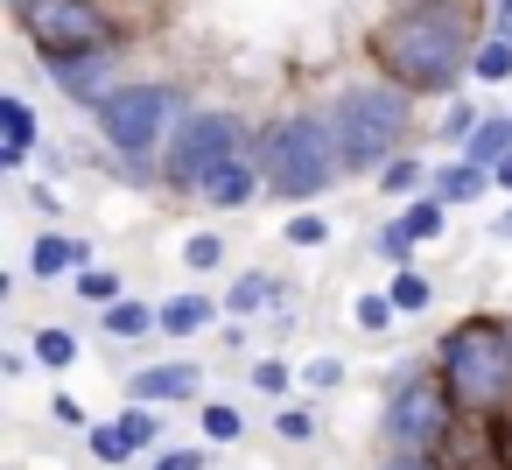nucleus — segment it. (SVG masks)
Masks as SVG:
<instances>
[{
  "label": "nucleus",
  "instance_id": "obj_1",
  "mask_svg": "<svg viewBox=\"0 0 512 470\" xmlns=\"http://www.w3.org/2000/svg\"><path fill=\"white\" fill-rule=\"evenodd\" d=\"M477 8H449V0H407L386 22H372L365 50L379 64V78L407 85L414 99H456V85L470 78V50H477Z\"/></svg>",
  "mask_w": 512,
  "mask_h": 470
},
{
  "label": "nucleus",
  "instance_id": "obj_2",
  "mask_svg": "<svg viewBox=\"0 0 512 470\" xmlns=\"http://www.w3.org/2000/svg\"><path fill=\"white\" fill-rule=\"evenodd\" d=\"M330 134H337V155L351 176H379L386 155L407 148L414 134V92L393 85V78H358V85H337L330 106H323Z\"/></svg>",
  "mask_w": 512,
  "mask_h": 470
},
{
  "label": "nucleus",
  "instance_id": "obj_3",
  "mask_svg": "<svg viewBox=\"0 0 512 470\" xmlns=\"http://www.w3.org/2000/svg\"><path fill=\"white\" fill-rule=\"evenodd\" d=\"M253 155H260L267 190H274L281 204H316V197H330V190L351 176L323 113H281V120H267V127L253 134Z\"/></svg>",
  "mask_w": 512,
  "mask_h": 470
},
{
  "label": "nucleus",
  "instance_id": "obj_4",
  "mask_svg": "<svg viewBox=\"0 0 512 470\" xmlns=\"http://www.w3.org/2000/svg\"><path fill=\"white\" fill-rule=\"evenodd\" d=\"M435 365L463 414H512V316H463L435 337Z\"/></svg>",
  "mask_w": 512,
  "mask_h": 470
},
{
  "label": "nucleus",
  "instance_id": "obj_5",
  "mask_svg": "<svg viewBox=\"0 0 512 470\" xmlns=\"http://www.w3.org/2000/svg\"><path fill=\"white\" fill-rule=\"evenodd\" d=\"M183 113L190 106H183V92L169 78H127L92 120H99L106 155H120V162H162V148H169V134H176Z\"/></svg>",
  "mask_w": 512,
  "mask_h": 470
},
{
  "label": "nucleus",
  "instance_id": "obj_6",
  "mask_svg": "<svg viewBox=\"0 0 512 470\" xmlns=\"http://www.w3.org/2000/svg\"><path fill=\"white\" fill-rule=\"evenodd\" d=\"M456 414H463V407H456V393H449V379H442L435 358H407V365L386 379V407H379L386 442H400V449H435Z\"/></svg>",
  "mask_w": 512,
  "mask_h": 470
},
{
  "label": "nucleus",
  "instance_id": "obj_7",
  "mask_svg": "<svg viewBox=\"0 0 512 470\" xmlns=\"http://www.w3.org/2000/svg\"><path fill=\"white\" fill-rule=\"evenodd\" d=\"M239 148H253V134H246L239 113H225V106H190V113L176 120V134H169V148H162L155 169H162L169 190L197 197V183H204L225 155H239Z\"/></svg>",
  "mask_w": 512,
  "mask_h": 470
},
{
  "label": "nucleus",
  "instance_id": "obj_8",
  "mask_svg": "<svg viewBox=\"0 0 512 470\" xmlns=\"http://www.w3.org/2000/svg\"><path fill=\"white\" fill-rule=\"evenodd\" d=\"M15 29L29 36L36 57H64V50H120V22L106 0H8Z\"/></svg>",
  "mask_w": 512,
  "mask_h": 470
},
{
  "label": "nucleus",
  "instance_id": "obj_9",
  "mask_svg": "<svg viewBox=\"0 0 512 470\" xmlns=\"http://www.w3.org/2000/svg\"><path fill=\"white\" fill-rule=\"evenodd\" d=\"M43 78L57 85V99L99 113L127 78H120V50H64V57H43Z\"/></svg>",
  "mask_w": 512,
  "mask_h": 470
},
{
  "label": "nucleus",
  "instance_id": "obj_10",
  "mask_svg": "<svg viewBox=\"0 0 512 470\" xmlns=\"http://www.w3.org/2000/svg\"><path fill=\"white\" fill-rule=\"evenodd\" d=\"M442 470H512V442H505V414H456L449 435L435 442Z\"/></svg>",
  "mask_w": 512,
  "mask_h": 470
},
{
  "label": "nucleus",
  "instance_id": "obj_11",
  "mask_svg": "<svg viewBox=\"0 0 512 470\" xmlns=\"http://www.w3.org/2000/svg\"><path fill=\"white\" fill-rule=\"evenodd\" d=\"M197 197H204L211 211H246L253 197H267V169H260V155H253V148L225 155V162L197 183Z\"/></svg>",
  "mask_w": 512,
  "mask_h": 470
},
{
  "label": "nucleus",
  "instance_id": "obj_12",
  "mask_svg": "<svg viewBox=\"0 0 512 470\" xmlns=\"http://www.w3.org/2000/svg\"><path fill=\"white\" fill-rule=\"evenodd\" d=\"M197 386L204 372L190 358H162V365H141L127 379V400H148V407H197Z\"/></svg>",
  "mask_w": 512,
  "mask_h": 470
},
{
  "label": "nucleus",
  "instance_id": "obj_13",
  "mask_svg": "<svg viewBox=\"0 0 512 470\" xmlns=\"http://www.w3.org/2000/svg\"><path fill=\"white\" fill-rule=\"evenodd\" d=\"M85 260H92V246H85V239H71V232H57V225L29 239V274H36L43 288H50V281H71Z\"/></svg>",
  "mask_w": 512,
  "mask_h": 470
},
{
  "label": "nucleus",
  "instance_id": "obj_14",
  "mask_svg": "<svg viewBox=\"0 0 512 470\" xmlns=\"http://www.w3.org/2000/svg\"><path fill=\"white\" fill-rule=\"evenodd\" d=\"M428 190L449 204V211H463V204H477V197H491L498 183H491V169L484 162H470V155H449L435 176H428Z\"/></svg>",
  "mask_w": 512,
  "mask_h": 470
},
{
  "label": "nucleus",
  "instance_id": "obj_15",
  "mask_svg": "<svg viewBox=\"0 0 512 470\" xmlns=\"http://www.w3.org/2000/svg\"><path fill=\"white\" fill-rule=\"evenodd\" d=\"M281 274H267V267H246V274H232V288H225V316H267V309H281Z\"/></svg>",
  "mask_w": 512,
  "mask_h": 470
},
{
  "label": "nucleus",
  "instance_id": "obj_16",
  "mask_svg": "<svg viewBox=\"0 0 512 470\" xmlns=\"http://www.w3.org/2000/svg\"><path fill=\"white\" fill-rule=\"evenodd\" d=\"M99 323H106V337H113V344H141V337H155V330H162V309H155V302H141V295H120V302H106V309H99Z\"/></svg>",
  "mask_w": 512,
  "mask_h": 470
},
{
  "label": "nucleus",
  "instance_id": "obj_17",
  "mask_svg": "<svg viewBox=\"0 0 512 470\" xmlns=\"http://www.w3.org/2000/svg\"><path fill=\"white\" fill-rule=\"evenodd\" d=\"M211 323H218V302H211V295H197V288H183V295H169V302H162V337H169V344L204 337Z\"/></svg>",
  "mask_w": 512,
  "mask_h": 470
},
{
  "label": "nucleus",
  "instance_id": "obj_18",
  "mask_svg": "<svg viewBox=\"0 0 512 470\" xmlns=\"http://www.w3.org/2000/svg\"><path fill=\"white\" fill-rule=\"evenodd\" d=\"M428 176H435V169H428L414 148H400V155H386V162H379V176H372V183H379V197H386V204H407V197H421V190H428Z\"/></svg>",
  "mask_w": 512,
  "mask_h": 470
},
{
  "label": "nucleus",
  "instance_id": "obj_19",
  "mask_svg": "<svg viewBox=\"0 0 512 470\" xmlns=\"http://www.w3.org/2000/svg\"><path fill=\"white\" fill-rule=\"evenodd\" d=\"M400 211V225L428 246V239H449V204L435 197V190H421V197H407V204H393Z\"/></svg>",
  "mask_w": 512,
  "mask_h": 470
},
{
  "label": "nucleus",
  "instance_id": "obj_20",
  "mask_svg": "<svg viewBox=\"0 0 512 470\" xmlns=\"http://www.w3.org/2000/svg\"><path fill=\"white\" fill-rule=\"evenodd\" d=\"M78 351H85V344H78V330H71V323H43V330L29 337V358H36L43 372H64V365H78Z\"/></svg>",
  "mask_w": 512,
  "mask_h": 470
},
{
  "label": "nucleus",
  "instance_id": "obj_21",
  "mask_svg": "<svg viewBox=\"0 0 512 470\" xmlns=\"http://www.w3.org/2000/svg\"><path fill=\"white\" fill-rule=\"evenodd\" d=\"M470 78H477V85H512V36L484 29L477 50H470Z\"/></svg>",
  "mask_w": 512,
  "mask_h": 470
},
{
  "label": "nucleus",
  "instance_id": "obj_22",
  "mask_svg": "<svg viewBox=\"0 0 512 470\" xmlns=\"http://www.w3.org/2000/svg\"><path fill=\"white\" fill-rule=\"evenodd\" d=\"M505 148H512V106H505V113H484V120H477V134H470L456 155H470V162H484V169H491Z\"/></svg>",
  "mask_w": 512,
  "mask_h": 470
},
{
  "label": "nucleus",
  "instance_id": "obj_23",
  "mask_svg": "<svg viewBox=\"0 0 512 470\" xmlns=\"http://www.w3.org/2000/svg\"><path fill=\"white\" fill-rule=\"evenodd\" d=\"M71 295H78V302H92V309H106V302H120V295H127V281H120V267L85 260V267L71 274Z\"/></svg>",
  "mask_w": 512,
  "mask_h": 470
},
{
  "label": "nucleus",
  "instance_id": "obj_24",
  "mask_svg": "<svg viewBox=\"0 0 512 470\" xmlns=\"http://www.w3.org/2000/svg\"><path fill=\"white\" fill-rule=\"evenodd\" d=\"M85 456H92V463H113V470H120V463H134L141 449H134V435H127L120 421H92V428H85Z\"/></svg>",
  "mask_w": 512,
  "mask_h": 470
},
{
  "label": "nucleus",
  "instance_id": "obj_25",
  "mask_svg": "<svg viewBox=\"0 0 512 470\" xmlns=\"http://www.w3.org/2000/svg\"><path fill=\"white\" fill-rule=\"evenodd\" d=\"M197 428H204V442H211V449H218V442L232 449V442L246 435V414H239L232 400H197Z\"/></svg>",
  "mask_w": 512,
  "mask_h": 470
},
{
  "label": "nucleus",
  "instance_id": "obj_26",
  "mask_svg": "<svg viewBox=\"0 0 512 470\" xmlns=\"http://www.w3.org/2000/svg\"><path fill=\"white\" fill-rule=\"evenodd\" d=\"M113 421L134 435V449H141V456H155V449H162V407H148V400H127Z\"/></svg>",
  "mask_w": 512,
  "mask_h": 470
},
{
  "label": "nucleus",
  "instance_id": "obj_27",
  "mask_svg": "<svg viewBox=\"0 0 512 470\" xmlns=\"http://www.w3.org/2000/svg\"><path fill=\"white\" fill-rule=\"evenodd\" d=\"M0 141H22V148H43V127H36V106L22 92L0 99Z\"/></svg>",
  "mask_w": 512,
  "mask_h": 470
},
{
  "label": "nucleus",
  "instance_id": "obj_28",
  "mask_svg": "<svg viewBox=\"0 0 512 470\" xmlns=\"http://www.w3.org/2000/svg\"><path fill=\"white\" fill-rule=\"evenodd\" d=\"M386 295L400 302V316H421V309L435 302V281H428L421 267H393V281H386Z\"/></svg>",
  "mask_w": 512,
  "mask_h": 470
},
{
  "label": "nucleus",
  "instance_id": "obj_29",
  "mask_svg": "<svg viewBox=\"0 0 512 470\" xmlns=\"http://www.w3.org/2000/svg\"><path fill=\"white\" fill-rule=\"evenodd\" d=\"M393 316H400V302H393L386 288H365V295L351 302V323H358L365 337H386V330H393Z\"/></svg>",
  "mask_w": 512,
  "mask_h": 470
},
{
  "label": "nucleus",
  "instance_id": "obj_30",
  "mask_svg": "<svg viewBox=\"0 0 512 470\" xmlns=\"http://www.w3.org/2000/svg\"><path fill=\"white\" fill-rule=\"evenodd\" d=\"M295 386H302V372H295L288 358H253V393H267V400H295Z\"/></svg>",
  "mask_w": 512,
  "mask_h": 470
},
{
  "label": "nucleus",
  "instance_id": "obj_31",
  "mask_svg": "<svg viewBox=\"0 0 512 470\" xmlns=\"http://www.w3.org/2000/svg\"><path fill=\"white\" fill-rule=\"evenodd\" d=\"M281 239H288V246H302V253H316V246L330 239V218H323V211H309V204H295V218L281 225Z\"/></svg>",
  "mask_w": 512,
  "mask_h": 470
},
{
  "label": "nucleus",
  "instance_id": "obj_32",
  "mask_svg": "<svg viewBox=\"0 0 512 470\" xmlns=\"http://www.w3.org/2000/svg\"><path fill=\"white\" fill-rule=\"evenodd\" d=\"M414 246H421V239L400 225V211H393V225H379V239H372V253H379L386 267H414Z\"/></svg>",
  "mask_w": 512,
  "mask_h": 470
},
{
  "label": "nucleus",
  "instance_id": "obj_33",
  "mask_svg": "<svg viewBox=\"0 0 512 470\" xmlns=\"http://www.w3.org/2000/svg\"><path fill=\"white\" fill-rule=\"evenodd\" d=\"M183 267L190 274H218L225 267V232H190L183 239Z\"/></svg>",
  "mask_w": 512,
  "mask_h": 470
},
{
  "label": "nucleus",
  "instance_id": "obj_34",
  "mask_svg": "<svg viewBox=\"0 0 512 470\" xmlns=\"http://www.w3.org/2000/svg\"><path fill=\"white\" fill-rule=\"evenodd\" d=\"M274 435H281V442H316L309 400H274Z\"/></svg>",
  "mask_w": 512,
  "mask_h": 470
},
{
  "label": "nucleus",
  "instance_id": "obj_35",
  "mask_svg": "<svg viewBox=\"0 0 512 470\" xmlns=\"http://www.w3.org/2000/svg\"><path fill=\"white\" fill-rule=\"evenodd\" d=\"M337 386H344V358H330V351H323V358H309V365H302V393H309V400H323V393H337Z\"/></svg>",
  "mask_w": 512,
  "mask_h": 470
},
{
  "label": "nucleus",
  "instance_id": "obj_36",
  "mask_svg": "<svg viewBox=\"0 0 512 470\" xmlns=\"http://www.w3.org/2000/svg\"><path fill=\"white\" fill-rule=\"evenodd\" d=\"M477 120H484V113H477L470 99H449V120H442V141H449V148H463V141L477 134Z\"/></svg>",
  "mask_w": 512,
  "mask_h": 470
},
{
  "label": "nucleus",
  "instance_id": "obj_37",
  "mask_svg": "<svg viewBox=\"0 0 512 470\" xmlns=\"http://www.w3.org/2000/svg\"><path fill=\"white\" fill-rule=\"evenodd\" d=\"M379 470H442V463H435V449H400V442H386Z\"/></svg>",
  "mask_w": 512,
  "mask_h": 470
},
{
  "label": "nucleus",
  "instance_id": "obj_38",
  "mask_svg": "<svg viewBox=\"0 0 512 470\" xmlns=\"http://www.w3.org/2000/svg\"><path fill=\"white\" fill-rule=\"evenodd\" d=\"M211 463V449H155L148 456V470H204Z\"/></svg>",
  "mask_w": 512,
  "mask_h": 470
},
{
  "label": "nucleus",
  "instance_id": "obj_39",
  "mask_svg": "<svg viewBox=\"0 0 512 470\" xmlns=\"http://www.w3.org/2000/svg\"><path fill=\"white\" fill-rule=\"evenodd\" d=\"M50 414H57L64 428H92V414H85V400H78V393H57V400H50Z\"/></svg>",
  "mask_w": 512,
  "mask_h": 470
},
{
  "label": "nucleus",
  "instance_id": "obj_40",
  "mask_svg": "<svg viewBox=\"0 0 512 470\" xmlns=\"http://www.w3.org/2000/svg\"><path fill=\"white\" fill-rule=\"evenodd\" d=\"M29 155H36V148H22V141H0V176H22V169H29Z\"/></svg>",
  "mask_w": 512,
  "mask_h": 470
},
{
  "label": "nucleus",
  "instance_id": "obj_41",
  "mask_svg": "<svg viewBox=\"0 0 512 470\" xmlns=\"http://www.w3.org/2000/svg\"><path fill=\"white\" fill-rule=\"evenodd\" d=\"M29 204H36V211H43V218H57V211H64V197H57V190H50V183H36V190H29Z\"/></svg>",
  "mask_w": 512,
  "mask_h": 470
},
{
  "label": "nucleus",
  "instance_id": "obj_42",
  "mask_svg": "<svg viewBox=\"0 0 512 470\" xmlns=\"http://www.w3.org/2000/svg\"><path fill=\"white\" fill-rule=\"evenodd\" d=\"M484 29H498V36H512V0H491V22Z\"/></svg>",
  "mask_w": 512,
  "mask_h": 470
},
{
  "label": "nucleus",
  "instance_id": "obj_43",
  "mask_svg": "<svg viewBox=\"0 0 512 470\" xmlns=\"http://www.w3.org/2000/svg\"><path fill=\"white\" fill-rule=\"evenodd\" d=\"M491 183H498V190H505V197H512V148H505V155H498V162H491Z\"/></svg>",
  "mask_w": 512,
  "mask_h": 470
},
{
  "label": "nucleus",
  "instance_id": "obj_44",
  "mask_svg": "<svg viewBox=\"0 0 512 470\" xmlns=\"http://www.w3.org/2000/svg\"><path fill=\"white\" fill-rule=\"evenodd\" d=\"M491 232H498V239H512V197H505V218H498Z\"/></svg>",
  "mask_w": 512,
  "mask_h": 470
},
{
  "label": "nucleus",
  "instance_id": "obj_45",
  "mask_svg": "<svg viewBox=\"0 0 512 470\" xmlns=\"http://www.w3.org/2000/svg\"><path fill=\"white\" fill-rule=\"evenodd\" d=\"M449 8H477V0H449Z\"/></svg>",
  "mask_w": 512,
  "mask_h": 470
}]
</instances>
